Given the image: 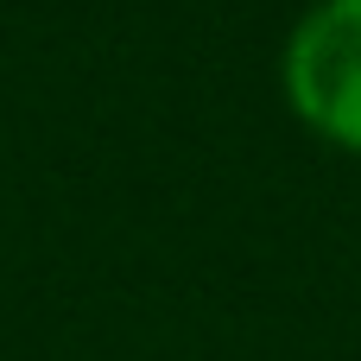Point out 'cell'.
I'll return each mask as SVG.
<instances>
[{"label":"cell","mask_w":361,"mask_h":361,"mask_svg":"<svg viewBox=\"0 0 361 361\" xmlns=\"http://www.w3.org/2000/svg\"><path fill=\"white\" fill-rule=\"evenodd\" d=\"M286 89L317 133L361 152V0H324L292 32Z\"/></svg>","instance_id":"cell-1"}]
</instances>
